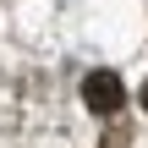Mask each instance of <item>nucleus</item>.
Segmentation results:
<instances>
[{
	"instance_id": "obj_2",
	"label": "nucleus",
	"mask_w": 148,
	"mask_h": 148,
	"mask_svg": "<svg viewBox=\"0 0 148 148\" xmlns=\"http://www.w3.org/2000/svg\"><path fill=\"white\" fill-rule=\"evenodd\" d=\"M143 110H148V82H143Z\"/></svg>"
},
{
	"instance_id": "obj_1",
	"label": "nucleus",
	"mask_w": 148,
	"mask_h": 148,
	"mask_svg": "<svg viewBox=\"0 0 148 148\" xmlns=\"http://www.w3.org/2000/svg\"><path fill=\"white\" fill-rule=\"evenodd\" d=\"M82 99H88L93 110H104V115H110V110H121L126 88H121V77H115V71H93V77L82 82Z\"/></svg>"
}]
</instances>
